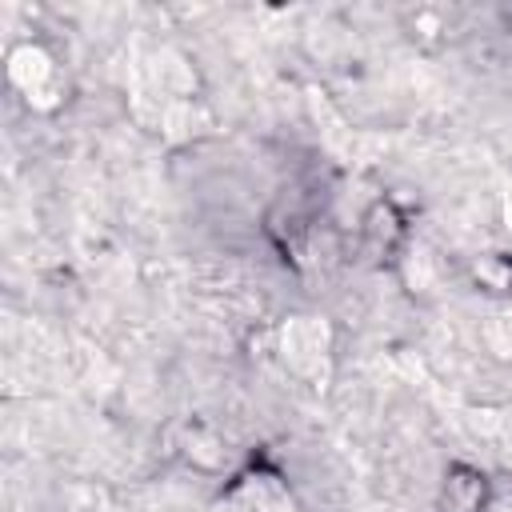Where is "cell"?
<instances>
[{
	"label": "cell",
	"mask_w": 512,
	"mask_h": 512,
	"mask_svg": "<svg viewBox=\"0 0 512 512\" xmlns=\"http://www.w3.org/2000/svg\"><path fill=\"white\" fill-rule=\"evenodd\" d=\"M4 72H8V84H12V92L20 96V104L28 112L56 116L68 104V72H64V60L40 36H24V40L8 44Z\"/></svg>",
	"instance_id": "1"
},
{
	"label": "cell",
	"mask_w": 512,
	"mask_h": 512,
	"mask_svg": "<svg viewBox=\"0 0 512 512\" xmlns=\"http://www.w3.org/2000/svg\"><path fill=\"white\" fill-rule=\"evenodd\" d=\"M412 248V224L392 196H376L360 216V252L372 268H396Z\"/></svg>",
	"instance_id": "2"
},
{
	"label": "cell",
	"mask_w": 512,
	"mask_h": 512,
	"mask_svg": "<svg viewBox=\"0 0 512 512\" xmlns=\"http://www.w3.org/2000/svg\"><path fill=\"white\" fill-rule=\"evenodd\" d=\"M492 500H496V480L480 464L448 460L436 488V512H488Z\"/></svg>",
	"instance_id": "3"
},
{
	"label": "cell",
	"mask_w": 512,
	"mask_h": 512,
	"mask_svg": "<svg viewBox=\"0 0 512 512\" xmlns=\"http://www.w3.org/2000/svg\"><path fill=\"white\" fill-rule=\"evenodd\" d=\"M232 496H236L240 512H304V504L296 500L292 484L272 464L244 468L236 476V484H232Z\"/></svg>",
	"instance_id": "4"
},
{
	"label": "cell",
	"mask_w": 512,
	"mask_h": 512,
	"mask_svg": "<svg viewBox=\"0 0 512 512\" xmlns=\"http://www.w3.org/2000/svg\"><path fill=\"white\" fill-rule=\"evenodd\" d=\"M280 356L296 372H304L308 364H316L324 356V324L316 316H292L280 328Z\"/></svg>",
	"instance_id": "5"
},
{
	"label": "cell",
	"mask_w": 512,
	"mask_h": 512,
	"mask_svg": "<svg viewBox=\"0 0 512 512\" xmlns=\"http://www.w3.org/2000/svg\"><path fill=\"white\" fill-rule=\"evenodd\" d=\"M468 280L480 292L508 296L512 292V252H484V256H476L468 264Z\"/></svg>",
	"instance_id": "6"
},
{
	"label": "cell",
	"mask_w": 512,
	"mask_h": 512,
	"mask_svg": "<svg viewBox=\"0 0 512 512\" xmlns=\"http://www.w3.org/2000/svg\"><path fill=\"white\" fill-rule=\"evenodd\" d=\"M504 224H508V232H512V184H508V196H504Z\"/></svg>",
	"instance_id": "7"
}]
</instances>
